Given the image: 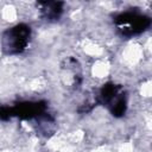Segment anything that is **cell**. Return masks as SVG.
<instances>
[{
	"label": "cell",
	"mask_w": 152,
	"mask_h": 152,
	"mask_svg": "<svg viewBox=\"0 0 152 152\" xmlns=\"http://www.w3.org/2000/svg\"><path fill=\"white\" fill-rule=\"evenodd\" d=\"M113 23L124 38H132L141 34L151 26L150 17L137 12V11H125L116 14L113 19Z\"/></svg>",
	"instance_id": "obj_1"
},
{
	"label": "cell",
	"mask_w": 152,
	"mask_h": 152,
	"mask_svg": "<svg viewBox=\"0 0 152 152\" xmlns=\"http://www.w3.org/2000/svg\"><path fill=\"white\" fill-rule=\"evenodd\" d=\"M31 27L20 23L7 28L1 37V48L5 55L14 56L25 51L31 39Z\"/></svg>",
	"instance_id": "obj_2"
},
{
	"label": "cell",
	"mask_w": 152,
	"mask_h": 152,
	"mask_svg": "<svg viewBox=\"0 0 152 152\" xmlns=\"http://www.w3.org/2000/svg\"><path fill=\"white\" fill-rule=\"evenodd\" d=\"M124 94H126V93H125L122 86L116 84L114 82H107L101 87L99 95L96 97V103L106 106L107 108H109Z\"/></svg>",
	"instance_id": "obj_3"
},
{
	"label": "cell",
	"mask_w": 152,
	"mask_h": 152,
	"mask_svg": "<svg viewBox=\"0 0 152 152\" xmlns=\"http://www.w3.org/2000/svg\"><path fill=\"white\" fill-rule=\"evenodd\" d=\"M38 6L42 18L49 23L59 20L64 12V2L62 1H39Z\"/></svg>",
	"instance_id": "obj_4"
}]
</instances>
